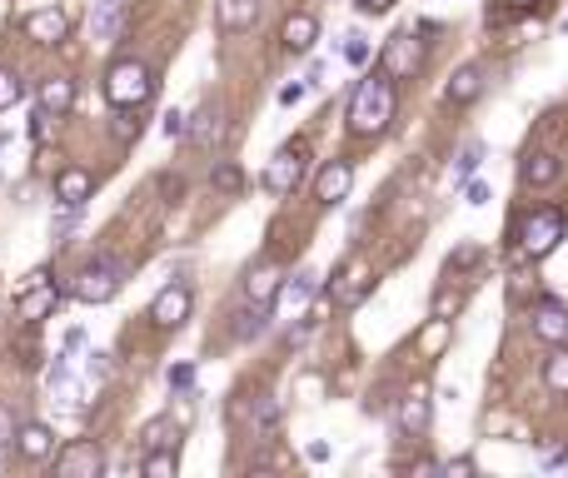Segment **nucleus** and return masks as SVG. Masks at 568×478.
Listing matches in <instances>:
<instances>
[{"mask_svg": "<svg viewBox=\"0 0 568 478\" xmlns=\"http://www.w3.org/2000/svg\"><path fill=\"white\" fill-rule=\"evenodd\" d=\"M344 125L354 130V135H384L389 120H394V80H389L384 70H365L359 75V86H354L349 105H344Z\"/></svg>", "mask_w": 568, "mask_h": 478, "instance_id": "1", "label": "nucleus"}, {"mask_svg": "<svg viewBox=\"0 0 568 478\" xmlns=\"http://www.w3.org/2000/svg\"><path fill=\"white\" fill-rule=\"evenodd\" d=\"M150 90H155V75H150V65L135 60V55H125V60H115L105 70V100L115 110L145 105V100H150Z\"/></svg>", "mask_w": 568, "mask_h": 478, "instance_id": "2", "label": "nucleus"}, {"mask_svg": "<svg viewBox=\"0 0 568 478\" xmlns=\"http://www.w3.org/2000/svg\"><path fill=\"white\" fill-rule=\"evenodd\" d=\"M563 239H568L563 210H534L518 224V259H544V255H554Z\"/></svg>", "mask_w": 568, "mask_h": 478, "instance_id": "3", "label": "nucleus"}, {"mask_svg": "<svg viewBox=\"0 0 568 478\" xmlns=\"http://www.w3.org/2000/svg\"><path fill=\"white\" fill-rule=\"evenodd\" d=\"M120 275H125V269H120L115 259H110V255H95V259H90V265H86V269H80V275H76V284H70V294H76L80 304H110V299H115V289L125 284V279H120Z\"/></svg>", "mask_w": 568, "mask_h": 478, "instance_id": "4", "label": "nucleus"}, {"mask_svg": "<svg viewBox=\"0 0 568 478\" xmlns=\"http://www.w3.org/2000/svg\"><path fill=\"white\" fill-rule=\"evenodd\" d=\"M304 155H310V140L294 135L290 145H279L275 159H269V170H265V190L269 194H294V185H300L304 175Z\"/></svg>", "mask_w": 568, "mask_h": 478, "instance_id": "5", "label": "nucleus"}, {"mask_svg": "<svg viewBox=\"0 0 568 478\" xmlns=\"http://www.w3.org/2000/svg\"><path fill=\"white\" fill-rule=\"evenodd\" d=\"M379 70H384L389 80H414V75L424 70V41H419L414 31L394 35V41L384 45V55H379Z\"/></svg>", "mask_w": 568, "mask_h": 478, "instance_id": "6", "label": "nucleus"}, {"mask_svg": "<svg viewBox=\"0 0 568 478\" xmlns=\"http://www.w3.org/2000/svg\"><path fill=\"white\" fill-rule=\"evenodd\" d=\"M190 309H194V289L185 284V279H170V284L150 299V324L155 329H180L185 319H190Z\"/></svg>", "mask_w": 568, "mask_h": 478, "instance_id": "7", "label": "nucleus"}, {"mask_svg": "<svg viewBox=\"0 0 568 478\" xmlns=\"http://www.w3.org/2000/svg\"><path fill=\"white\" fill-rule=\"evenodd\" d=\"M100 473H105V448L90 444V438L55 454V478H100Z\"/></svg>", "mask_w": 568, "mask_h": 478, "instance_id": "8", "label": "nucleus"}, {"mask_svg": "<svg viewBox=\"0 0 568 478\" xmlns=\"http://www.w3.org/2000/svg\"><path fill=\"white\" fill-rule=\"evenodd\" d=\"M31 279H35V284L21 294V324H31V329H35L41 319H50V314H55V304H60L65 289L50 279V269H41V275H31Z\"/></svg>", "mask_w": 568, "mask_h": 478, "instance_id": "9", "label": "nucleus"}, {"mask_svg": "<svg viewBox=\"0 0 568 478\" xmlns=\"http://www.w3.org/2000/svg\"><path fill=\"white\" fill-rule=\"evenodd\" d=\"M349 190H354V165L349 159H329V165H320V175H314V200L320 204H339Z\"/></svg>", "mask_w": 568, "mask_h": 478, "instance_id": "10", "label": "nucleus"}, {"mask_svg": "<svg viewBox=\"0 0 568 478\" xmlns=\"http://www.w3.org/2000/svg\"><path fill=\"white\" fill-rule=\"evenodd\" d=\"M528 329L544 344H563L568 339V309L558 304V299H538L534 314H528Z\"/></svg>", "mask_w": 568, "mask_h": 478, "instance_id": "11", "label": "nucleus"}, {"mask_svg": "<svg viewBox=\"0 0 568 478\" xmlns=\"http://www.w3.org/2000/svg\"><path fill=\"white\" fill-rule=\"evenodd\" d=\"M90 194H95V175H90L86 165H70V170L55 175V200H60V210H80Z\"/></svg>", "mask_w": 568, "mask_h": 478, "instance_id": "12", "label": "nucleus"}, {"mask_svg": "<svg viewBox=\"0 0 568 478\" xmlns=\"http://www.w3.org/2000/svg\"><path fill=\"white\" fill-rule=\"evenodd\" d=\"M25 35H31L35 45H60L65 35H70V15H65L60 5H45V11L25 15Z\"/></svg>", "mask_w": 568, "mask_h": 478, "instance_id": "13", "label": "nucleus"}, {"mask_svg": "<svg viewBox=\"0 0 568 478\" xmlns=\"http://www.w3.org/2000/svg\"><path fill=\"white\" fill-rule=\"evenodd\" d=\"M15 454H21L25 464H45V458H55V428L50 424L15 428Z\"/></svg>", "mask_w": 568, "mask_h": 478, "instance_id": "14", "label": "nucleus"}, {"mask_svg": "<svg viewBox=\"0 0 568 478\" xmlns=\"http://www.w3.org/2000/svg\"><path fill=\"white\" fill-rule=\"evenodd\" d=\"M279 294H284V275H279V265H255L245 275V299L249 304H279Z\"/></svg>", "mask_w": 568, "mask_h": 478, "instance_id": "15", "label": "nucleus"}, {"mask_svg": "<svg viewBox=\"0 0 568 478\" xmlns=\"http://www.w3.org/2000/svg\"><path fill=\"white\" fill-rule=\"evenodd\" d=\"M185 130H190V140H194L200 149H210L220 135H225V105H220V100H204V105L194 110V120H190Z\"/></svg>", "mask_w": 568, "mask_h": 478, "instance_id": "16", "label": "nucleus"}, {"mask_svg": "<svg viewBox=\"0 0 568 478\" xmlns=\"http://www.w3.org/2000/svg\"><path fill=\"white\" fill-rule=\"evenodd\" d=\"M279 41H284V50H290V55H304L314 41H320V21H314L310 11H290V15H284Z\"/></svg>", "mask_w": 568, "mask_h": 478, "instance_id": "17", "label": "nucleus"}, {"mask_svg": "<svg viewBox=\"0 0 568 478\" xmlns=\"http://www.w3.org/2000/svg\"><path fill=\"white\" fill-rule=\"evenodd\" d=\"M399 428H404L409 438L429 434V393H424V389H414V393L399 399Z\"/></svg>", "mask_w": 568, "mask_h": 478, "instance_id": "18", "label": "nucleus"}, {"mask_svg": "<svg viewBox=\"0 0 568 478\" xmlns=\"http://www.w3.org/2000/svg\"><path fill=\"white\" fill-rule=\"evenodd\" d=\"M483 95V65H464V70H454V80L444 86V100L449 105H469V100Z\"/></svg>", "mask_w": 568, "mask_h": 478, "instance_id": "19", "label": "nucleus"}, {"mask_svg": "<svg viewBox=\"0 0 568 478\" xmlns=\"http://www.w3.org/2000/svg\"><path fill=\"white\" fill-rule=\"evenodd\" d=\"M76 80H45L41 86V95H35V105L41 110H50V115H65V110H76Z\"/></svg>", "mask_w": 568, "mask_h": 478, "instance_id": "20", "label": "nucleus"}, {"mask_svg": "<svg viewBox=\"0 0 568 478\" xmlns=\"http://www.w3.org/2000/svg\"><path fill=\"white\" fill-rule=\"evenodd\" d=\"M120 21H125V0H100V5H95V15H90V35H95L100 45H105V41H115Z\"/></svg>", "mask_w": 568, "mask_h": 478, "instance_id": "21", "label": "nucleus"}, {"mask_svg": "<svg viewBox=\"0 0 568 478\" xmlns=\"http://www.w3.org/2000/svg\"><path fill=\"white\" fill-rule=\"evenodd\" d=\"M259 21V0H220V31H249Z\"/></svg>", "mask_w": 568, "mask_h": 478, "instance_id": "22", "label": "nucleus"}, {"mask_svg": "<svg viewBox=\"0 0 568 478\" xmlns=\"http://www.w3.org/2000/svg\"><path fill=\"white\" fill-rule=\"evenodd\" d=\"M518 175H524V185H534V190H538V185H554L558 159L548 155V149H528V155H524V170H518Z\"/></svg>", "mask_w": 568, "mask_h": 478, "instance_id": "23", "label": "nucleus"}, {"mask_svg": "<svg viewBox=\"0 0 568 478\" xmlns=\"http://www.w3.org/2000/svg\"><path fill=\"white\" fill-rule=\"evenodd\" d=\"M210 185H215L220 194H239V185H245V170H239L235 159H220L215 170H210Z\"/></svg>", "mask_w": 568, "mask_h": 478, "instance_id": "24", "label": "nucleus"}, {"mask_svg": "<svg viewBox=\"0 0 568 478\" xmlns=\"http://www.w3.org/2000/svg\"><path fill=\"white\" fill-rule=\"evenodd\" d=\"M544 383L554 393H568V354L563 349H548V359H544Z\"/></svg>", "mask_w": 568, "mask_h": 478, "instance_id": "25", "label": "nucleus"}, {"mask_svg": "<svg viewBox=\"0 0 568 478\" xmlns=\"http://www.w3.org/2000/svg\"><path fill=\"white\" fill-rule=\"evenodd\" d=\"M145 448H180V428H175V419H155V424L145 428Z\"/></svg>", "mask_w": 568, "mask_h": 478, "instance_id": "26", "label": "nucleus"}, {"mask_svg": "<svg viewBox=\"0 0 568 478\" xmlns=\"http://www.w3.org/2000/svg\"><path fill=\"white\" fill-rule=\"evenodd\" d=\"M175 468H180L175 448H150L145 454V478H175Z\"/></svg>", "mask_w": 568, "mask_h": 478, "instance_id": "27", "label": "nucleus"}, {"mask_svg": "<svg viewBox=\"0 0 568 478\" xmlns=\"http://www.w3.org/2000/svg\"><path fill=\"white\" fill-rule=\"evenodd\" d=\"M344 60H349L354 70H365V65L374 60V45H369V35H359V31L344 35Z\"/></svg>", "mask_w": 568, "mask_h": 478, "instance_id": "28", "label": "nucleus"}, {"mask_svg": "<svg viewBox=\"0 0 568 478\" xmlns=\"http://www.w3.org/2000/svg\"><path fill=\"white\" fill-rule=\"evenodd\" d=\"M269 314H275V304H249V314H239V339H255L269 324Z\"/></svg>", "mask_w": 568, "mask_h": 478, "instance_id": "29", "label": "nucleus"}, {"mask_svg": "<svg viewBox=\"0 0 568 478\" xmlns=\"http://www.w3.org/2000/svg\"><path fill=\"white\" fill-rule=\"evenodd\" d=\"M479 165H483V140H469V145L459 149V180H469Z\"/></svg>", "mask_w": 568, "mask_h": 478, "instance_id": "30", "label": "nucleus"}, {"mask_svg": "<svg viewBox=\"0 0 568 478\" xmlns=\"http://www.w3.org/2000/svg\"><path fill=\"white\" fill-rule=\"evenodd\" d=\"M464 309V294L459 289H439V294H434V319H454Z\"/></svg>", "mask_w": 568, "mask_h": 478, "instance_id": "31", "label": "nucleus"}, {"mask_svg": "<svg viewBox=\"0 0 568 478\" xmlns=\"http://www.w3.org/2000/svg\"><path fill=\"white\" fill-rule=\"evenodd\" d=\"M419 344H424V349H429V354H439L444 344H449V319H434L429 329L419 334Z\"/></svg>", "mask_w": 568, "mask_h": 478, "instance_id": "32", "label": "nucleus"}, {"mask_svg": "<svg viewBox=\"0 0 568 478\" xmlns=\"http://www.w3.org/2000/svg\"><path fill=\"white\" fill-rule=\"evenodd\" d=\"M15 100H21V75H15V70H0V115H5Z\"/></svg>", "mask_w": 568, "mask_h": 478, "instance_id": "33", "label": "nucleus"}, {"mask_svg": "<svg viewBox=\"0 0 568 478\" xmlns=\"http://www.w3.org/2000/svg\"><path fill=\"white\" fill-rule=\"evenodd\" d=\"M275 424H279V404H275V399H259V414H255V434L265 438V434H269V428H275Z\"/></svg>", "mask_w": 568, "mask_h": 478, "instance_id": "34", "label": "nucleus"}, {"mask_svg": "<svg viewBox=\"0 0 568 478\" xmlns=\"http://www.w3.org/2000/svg\"><path fill=\"white\" fill-rule=\"evenodd\" d=\"M314 289H320V275H314V269H304V275H294V284H290V294L294 299H310Z\"/></svg>", "mask_w": 568, "mask_h": 478, "instance_id": "35", "label": "nucleus"}, {"mask_svg": "<svg viewBox=\"0 0 568 478\" xmlns=\"http://www.w3.org/2000/svg\"><path fill=\"white\" fill-rule=\"evenodd\" d=\"M538 464H544V468H563L568 464V448L563 444H544V448H538Z\"/></svg>", "mask_w": 568, "mask_h": 478, "instance_id": "36", "label": "nucleus"}, {"mask_svg": "<svg viewBox=\"0 0 568 478\" xmlns=\"http://www.w3.org/2000/svg\"><path fill=\"white\" fill-rule=\"evenodd\" d=\"M489 185H483V180H469V185H464V200H469L473 204V210H479V204H489Z\"/></svg>", "mask_w": 568, "mask_h": 478, "instance_id": "37", "label": "nucleus"}, {"mask_svg": "<svg viewBox=\"0 0 568 478\" xmlns=\"http://www.w3.org/2000/svg\"><path fill=\"white\" fill-rule=\"evenodd\" d=\"M190 383H194V364H175L170 369V389L180 393V389H190Z\"/></svg>", "mask_w": 568, "mask_h": 478, "instance_id": "38", "label": "nucleus"}, {"mask_svg": "<svg viewBox=\"0 0 568 478\" xmlns=\"http://www.w3.org/2000/svg\"><path fill=\"white\" fill-rule=\"evenodd\" d=\"M439 473H449V478H464V473H473V458H449V464H439Z\"/></svg>", "mask_w": 568, "mask_h": 478, "instance_id": "39", "label": "nucleus"}, {"mask_svg": "<svg viewBox=\"0 0 568 478\" xmlns=\"http://www.w3.org/2000/svg\"><path fill=\"white\" fill-rule=\"evenodd\" d=\"M304 90H310V86H304V80H294V86H284V90H279V105H294V100H304Z\"/></svg>", "mask_w": 568, "mask_h": 478, "instance_id": "40", "label": "nucleus"}, {"mask_svg": "<svg viewBox=\"0 0 568 478\" xmlns=\"http://www.w3.org/2000/svg\"><path fill=\"white\" fill-rule=\"evenodd\" d=\"M165 135H185V115L180 110H165Z\"/></svg>", "mask_w": 568, "mask_h": 478, "instance_id": "41", "label": "nucleus"}, {"mask_svg": "<svg viewBox=\"0 0 568 478\" xmlns=\"http://www.w3.org/2000/svg\"><path fill=\"white\" fill-rule=\"evenodd\" d=\"M15 438V424H11V409L0 404V444H11Z\"/></svg>", "mask_w": 568, "mask_h": 478, "instance_id": "42", "label": "nucleus"}, {"mask_svg": "<svg viewBox=\"0 0 568 478\" xmlns=\"http://www.w3.org/2000/svg\"><path fill=\"white\" fill-rule=\"evenodd\" d=\"M80 349H86V329H70L65 334V354H80Z\"/></svg>", "mask_w": 568, "mask_h": 478, "instance_id": "43", "label": "nucleus"}, {"mask_svg": "<svg viewBox=\"0 0 568 478\" xmlns=\"http://www.w3.org/2000/svg\"><path fill=\"white\" fill-rule=\"evenodd\" d=\"M90 374H95V379H105V374H110V354H90Z\"/></svg>", "mask_w": 568, "mask_h": 478, "instance_id": "44", "label": "nucleus"}, {"mask_svg": "<svg viewBox=\"0 0 568 478\" xmlns=\"http://www.w3.org/2000/svg\"><path fill=\"white\" fill-rule=\"evenodd\" d=\"M320 80H324V60H314V65H310V70H304V86H310V90H314V86H320Z\"/></svg>", "mask_w": 568, "mask_h": 478, "instance_id": "45", "label": "nucleus"}, {"mask_svg": "<svg viewBox=\"0 0 568 478\" xmlns=\"http://www.w3.org/2000/svg\"><path fill=\"white\" fill-rule=\"evenodd\" d=\"M304 454H310V464H329V444H310Z\"/></svg>", "mask_w": 568, "mask_h": 478, "instance_id": "46", "label": "nucleus"}, {"mask_svg": "<svg viewBox=\"0 0 568 478\" xmlns=\"http://www.w3.org/2000/svg\"><path fill=\"white\" fill-rule=\"evenodd\" d=\"M359 11H365V15H384L389 0H359Z\"/></svg>", "mask_w": 568, "mask_h": 478, "instance_id": "47", "label": "nucleus"}, {"mask_svg": "<svg viewBox=\"0 0 568 478\" xmlns=\"http://www.w3.org/2000/svg\"><path fill=\"white\" fill-rule=\"evenodd\" d=\"M509 5H514V11H534L538 0H509Z\"/></svg>", "mask_w": 568, "mask_h": 478, "instance_id": "48", "label": "nucleus"}]
</instances>
